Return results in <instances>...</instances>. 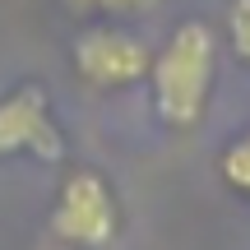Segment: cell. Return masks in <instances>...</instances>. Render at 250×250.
Instances as JSON below:
<instances>
[{
  "instance_id": "5b68a950",
  "label": "cell",
  "mask_w": 250,
  "mask_h": 250,
  "mask_svg": "<svg viewBox=\"0 0 250 250\" xmlns=\"http://www.w3.org/2000/svg\"><path fill=\"white\" fill-rule=\"evenodd\" d=\"M218 171H223V181L236 190V195H250V134H241V139H232L223 148Z\"/></svg>"
},
{
  "instance_id": "7a4b0ae2",
  "label": "cell",
  "mask_w": 250,
  "mask_h": 250,
  "mask_svg": "<svg viewBox=\"0 0 250 250\" xmlns=\"http://www.w3.org/2000/svg\"><path fill=\"white\" fill-rule=\"evenodd\" d=\"M46 227L70 250H107L121 232V204H116L111 181L98 167H70Z\"/></svg>"
},
{
  "instance_id": "3957f363",
  "label": "cell",
  "mask_w": 250,
  "mask_h": 250,
  "mask_svg": "<svg viewBox=\"0 0 250 250\" xmlns=\"http://www.w3.org/2000/svg\"><path fill=\"white\" fill-rule=\"evenodd\" d=\"M0 158H37L61 162L65 134L51 121V98L42 83H19L0 98Z\"/></svg>"
},
{
  "instance_id": "52a82bcc",
  "label": "cell",
  "mask_w": 250,
  "mask_h": 250,
  "mask_svg": "<svg viewBox=\"0 0 250 250\" xmlns=\"http://www.w3.org/2000/svg\"><path fill=\"white\" fill-rule=\"evenodd\" d=\"M74 9H98V14H130V9H144L148 0H70Z\"/></svg>"
},
{
  "instance_id": "6da1fadb",
  "label": "cell",
  "mask_w": 250,
  "mask_h": 250,
  "mask_svg": "<svg viewBox=\"0 0 250 250\" xmlns=\"http://www.w3.org/2000/svg\"><path fill=\"white\" fill-rule=\"evenodd\" d=\"M213 74H218V37L204 19H181L162 51H153L148 65V88L153 111L167 130H190L199 125L208 98H213Z\"/></svg>"
},
{
  "instance_id": "8992f818",
  "label": "cell",
  "mask_w": 250,
  "mask_h": 250,
  "mask_svg": "<svg viewBox=\"0 0 250 250\" xmlns=\"http://www.w3.org/2000/svg\"><path fill=\"white\" fill-rule=\"evenodd\" d=\"M227 33H232V51L250 61V0H232L227 9Z\"/></svg>"
},
{
  "instance_id": "277c9868",
  "label": "cell",
  "mask_w": 250,
  "mask_h": 250,
  "mask_svg": "<svg viewBox=\"0 0 250 250\" xmlns=\"http://www.w3.org/2000/svg\"><path fill=\"white\" fill-rule=\"evenodd\" d=\"M148 65H153L148 42L116 23H98L74 42V70L93 88H130V83L148 79Z\"/></svg>"
}]
</instances>
